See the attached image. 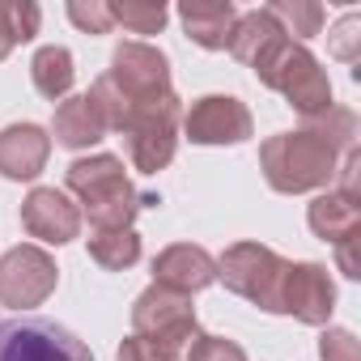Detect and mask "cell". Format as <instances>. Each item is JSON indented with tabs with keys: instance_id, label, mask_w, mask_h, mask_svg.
Masks as SVG:
<instances>
[{
	"instance_id": "obj_13",
	"label": "cell",
	"mask_w": 361,
	"mask_h": 361,
	"mask_svg": "<svg viewBox=\"0 0 361 361\" xmlns=\"http://www.w3.org/2000/svg\"><path fill=\"white\" fill-rule=\"evenodd\" d=\"M213 281H217V259L204 247L174 243L153 259V285H161V289H174V293L192 298V293L209 289Z\"/></svg>"
},
{
	"instance_id": "obj_9",
	"label": "cell",
	"mask_w": 361,
	"mask_h": 361,
	"mask_svg": "<svg viewBox=\"0 0 361 361\" xmlns=\"http://www.w3.org/2000/svg\"><path fill=\"white\" fill-rule=\"evenodd\" d=\"M56 281H60L56 259L43 247H13L0 259V306H13V310L43 306Z\"/></svg>"
},
{
	"instance_id": "obj_5",
	"label": "cell",
	"mask_w": 361,
	"mask_h": 361,
	"mask_svg": "<svg viewBox=\"0 0 361 361\" xmlns=\"http://www.w3.org/2000/svg\"><path fill=\"white\" fill-rule=\"evenodd\" d=\"M285 272H289V264L272 247H264V243H234L217 259V281H226L230 293L247 298L251 306H259L268 314H281Z\"/></svg>"
},
{
	"instance_id": "obj_24",
	"label": "cell",
	"mask_w": 361,
	"mask_h": 361,
	"mask_svg": "<svg viewBox=\"0 0 361 361\" xmlns=\"http://www.w3.org/2000/svg\"><path fill=\"white\" fill-rule=\"evenodd\" d=\"M327 51H331L336 60H344V64H357V56H361V18H357V13H348V18H340V22L331 26Z\"/></svg>"
},
{
	"instance_id": "obj_29",
	"label": "cell",
	"mask_w": 361,
	"mask_h": 361,
	"mask_svg": "<svg viewBox=\"0 0 361 361\" xmlns=\"http://www.w3.org/2000/svg\"><path fill=\"white\" fill-rule=\"evenodd\" d=\"M13 47H18V43H13V35H9V22H5V13H0V60H5Z\"/></svg>"
},
{
	"instance_id": "obj_18",
	"label": "cell",
	"mask_w": 361,
	"mask_h": 361,
	"mask_svg": "<svg viewBox=\"0 0 361 361\" xmlns=\"http://www.w3.org/2000/svg\"><path fill=\"white\" fill-rule=\"evenodd\" d=\"M281 35H285V30L272 22L268 9H251V13H238V22H234V30H230V51H234L243 64H255Z\"/></svg>"
},
{
	"instance_id": "obj_10",
	"label": "cell",
	"mask_w": 361,
	"mask_h": 361,
	"mask_svg": "<svg viewBox=\"0 0 361 361\" xmlns=\"http://www.w3.org/2000/svg\"><path fill=\"white\" fill-rule=\"evenodd\" d=\"M183 132L192 136V145H243L251 136V111L230 94H209L192 102Z\"/></svg>"
},
{
	"instance_id": "obj_4",
	"label": "cell",
	"mask_w": 361,
	"mask_h": 361,
	"mask_svg": "<svg viewBox=\"0 0 361 361\" xmlns=\"http://www.w3.org/2000/svg\"><path fill=\"white\" fill-rule=\"evenodd\" d=\"M251 68H255V77H259L268 90L285 94L289 106H293L302 119H319V115L331 106V81H327L323 64L306 51V43H298V39H289V35H281Z\"/></svg>"
},
{
	"instance_id": "obj_11",
	"label": "cell",
	"mask_w": 361,
	"mask_h": 361,
	"mask_svg": "<svg viewBox=\"0 0 361 361\" xmlns=\"http://www.w3.org/2000/svg\"><path fill=\"white\" fill-rule=\"evenodd\" d=\"M336 310V285L323 264H289L281 289V314H293L310 327H323Z\"/></svg>"
},
{
	"instance_id": "obj_16",
	"label": "cell",
	"mask_w": 361,
	"mask_h": 361,
	"mask_svg": "<svg viewBox=\"0 0 361 361\" xmlns=\"http://www.w3.org/2000/svg\"><path fill=\"white\" fill-rule=\"evenodd\" d=\"M51 132H56V140L68 145V149H90V145H98L111 128H106V119H102V111H98V102H94L90 94H73V98H64V102L56 106Z\"/></svg>"
},
{
	"instance_id": "obj_26",
	"label": "cell",
	"mask_w": 361,
	"mask_h": 361,
	"mask_svg": "<svg viewBox=\"0 0 361 361\" xmlns=\"http://www.w3.org/2000/svg\"><path fill=\"white\" fill-rule=\"evenodd\" d=\"M183 361H247V353L226 336H196Z\"/></svg>"
},
{
	"instance_id": "obj_2",
	"label": "cell",
	"mask_w": 361,
	"mask_h": 361,
	"mask_svg": "<svg viewBox=\"0 0 361 361\" xmlns=\"http://www.w3.org/2000/svg\"><path fill=\"white\" fill-rule=\"evenodd\" d=\"M340 149L314 128L302 123L298 132H276L264 140L259 149V166L268 188L281 196H302V192H319L336 183V170H340Z\"/></svg>"
},
{
	"instance_id": "obj_15",
	"label": "cell",
	"mask_w": 361,
	"mask_h": 361,
	"mask_svg": "<svg viewBox=\"0 0 361 361\" xmlns=\"http://www.w3.org/2000/svg\"><path fill=\"white\" fill-rule=\"evenodd\" d=\"M178 22H183L192 43H200L209 51H226L230 30L238 22V9L230 0H183V5H178Z\"/></svg>"
},
{
	"instance_id": "obj_8",
	"label": "cell",
	"mask_w": 361,
	"mask_h": 361,
	"mask_svg": "<svg viewBox=\"0 0 361 361\" xmlns=\"http://www.w3.org/2000/svg\"><path fill=\"white\" fill-rule=\"evenodd\" d=\"M0 361H94V353L56 319L18 314L0 323Z\"/></svg>"
},
{
	"instance_id": "obj_3",
	"label": "cell",
	"mask_w": 361,
	"mask_h": 361,
	"mask_svg": "<svg viewBox=\"0 0 361 361\" xmlns=\"http://www.w3.org/2000/svg\"><path fill=\"white\" fill-rule=\"evenodd\" d=\"M68 192L85 204L94 230H132V217L145 204H157L153 196H140L132 178L123 174V161L111 153L77 157L68 166Z\"/></svg>"
},
{
	"instance_id": "obj_27",
	"label": "cell",
	"mask_w": 361,
	"mask_h": 361,
	"mask_svg": "<svg viewBox=\"0 0 361 361\" xmlns=\"http://www.w3.org/2000/svg\"><path fill=\"white\" fill-rule=\"evenodd\" d=\"M319 357L323 361H361V340L348 327H327L319 340Z\"/></svg>"
},
{
	"instance_id": "obj_19",
	"label": "cell",
	"mask_w": 361,
	"mask_h": 361,
	"mask_svg": "<svg viewBox=\"0 0 361 361\" xmlns=\"http://www.w3.org/2000/svg\"><path fill=\"white\" fill-rule=\"evenodd\" d=\"M30 77H35V90L43 94V98H64L68 90H73V77H77V68H73V51L68 47H43L35 60H30Z\"/></svg>"
},
{
	"instance_id": "obj_21",
	"label": "cell",
	"mask_w": 361,
	"mask_h": 361,
	"mask_svg": "<svg viewBox=\"0 0 361 361\" xmlns=\"http://www.w3.org/2000/svg\"><path fill=\"white\" fill-rule=\"evenodd\" d=\"M268 13H272V22L293 39L298 35V43L302 39H310V35H319L323 30V5H314V0H276V5H268Z\"/></svg>"
},
{
	"instance_id": "obj_25",
	"label": "cell",
	"mask_w": 361,
	"mask_h": 361,
	"mask_svg": "<svg viewBox=\"0 0 361 361\" xmlns=\"http://www.w3.org/2000/svg\"><path fill=\"white\" fill-rule=\"evenodd\" d=\"M68 22L81 26L85 35H111V26H115L106 0H90V5H85V0H73V5H68Z\"/></svg>"
},
{
	"instance_id": "obj_23",
	"label": "cell",
	"mask_w": 361,
	"mask_h": 361,
	"mask_svg": "<svg viewBox=\"0 0 361 361\" xmlns=\"http://www.w3.org/2000/svg\"><path fill=\"white\" fill-rule=\"evenodd\" d=\"M0 13H5V22H9L13 43H30V39L39 35L43 9H39V5H30V0H5V5H0Z\"/></svg>"
},
{
	"instance_id": "obj_28",
	"label": "cell",
	"mask_w": 361,
	"mask_h": 361,
	"mask_svg": "<svg viewBox=\"0 0 361 361\" xmlns=\"http://www.w3.org/2000/svg\"><path fill=\"white\" fill-rule=\"evenodd\" d=\"M357 243H361V234H353V238H344V243H336V264H340V272H344L348 281H357V276H361V259H357Z\"/></svg>"
},
{
	"instance_id": "obj_14",
	"label": "cell",
	"mask_w": 361,
	"mask_h": 361,
	"mask_svg": "<svg viewBox=\"0 0 361 361\" xmlns=\"http://www.w3.org/2000/svg\"><path fill=\"white\" fill-rule=\"evenodd\" d=\"M51 136L39 123H9L0 132V174L5 178H35L47 166Z\"/></svg>"
},
{
	"instance_id": "obj_6",
	"label": "cell",
	"mask_w": 361,
	"mask_h": 361,
	"mask_svg": "<svg viewBox=\"0 0 361 361\" xmlns=\"http://www.w3.org/2000/svg\"><path fill=\"white\" fill-rule=\"evenodd\" d=\"M178 123H183V106H178L174 94H166V98L128 115L119 136L128 140V157L140 174H157V170L170 166V157L178 149Z\"/></svg>"
},
{
	"instance_id": "obj_12",
	"label": "cell",
	"mask_w": 361,
	"mask_h": 361,
	"mask_svg": "<svg viewBox=\"0 0 361 361\" xmlns=\"http://www.w3.org/2000/svg\"><path fill=\"white\" fill-rule=\"evenodd\" d=\"M22 226L30 238L39 243H51V247H64L81 234V209L56 192V188H35L22 204Z\"/></svg>"
},
{
	"instance_id": "obj_17",
	"label": "cell",
	"mask_w": 361,
	"mask_h": 361,
	"mask_svg": "<svg viewBox=\"0 0 361 361\" xmlns=\"http://www.w3.org/2000/svg\"><path fill=\"white\" fill-rule=\"evenodd\" d=\"M310 230H314L323 243H331V247L344 243V238H353V234H361V204H357V196L327 188V192L310 204Z\"/></svg>"
},
{
	"instance_id": "obj_7",
	"label": "cell",
	"mask_w": 361,
	"mask_h": 361,
	"mask_svg": "<svg viewBox=\"0 0 361 361\" xmlns=\"http://www.w3.org/2000/svg\"><path fill=\"white\" fill-rule=\"evenodd\" d=\"M132 336H145V340L178 353V357H188L192 340L200 336L192 298L174 293V289H161V285H149L132 306Z\"/></svg>"
},
{
	"instance_id": "obj_1",
	"label": "cell",
	"mask_w": 361,
	"mask_h": 361,
	"mask_svg": "<svg viewBox=\"0 0 361 361\" xmlns=\"http://www.w3.org/2000/svg\"><path fill=\"white\" fill-rule=\"evenodd\" d=\"M166 94H174L170 90V64L149 43H123V47H115L111 68L90 90V98L98 102L106 128H115V132L128 123L132 111H140V106H149V102H157Z\"/></svg>"
},
{
	"instance_id": "obj_22",
	"label": "cell",
	"mask_w": 361,
	"mask_h": 361,
	"mask_svg": "<svg viewBox=\"0 0 361 361\" xmlns=\"http://www.w3.org/2000/svg\"><path fill=\"white\" fill-rule=\"evenodd\" d=\"M166 5L161 0H123V5H111V22H119L132 35H157L166 26Z\"/></svg>"
},
{
	"instance_id": "obj_20",
	"label": "cell",
	"mask_w": 361,
	"mask_h": 361,
	"mask_svg": "<svg viewBox=\"0 0 361 361\" xmlns=\"http://www.w3.org/2000/svg\"><path fill=\"white\" fill-rule=\"evenodd\" d=\"M90 259L102 264L106 272H123L140 259V238L136 230H94L90 234Z\"/></svg>"
}]
</instances>
